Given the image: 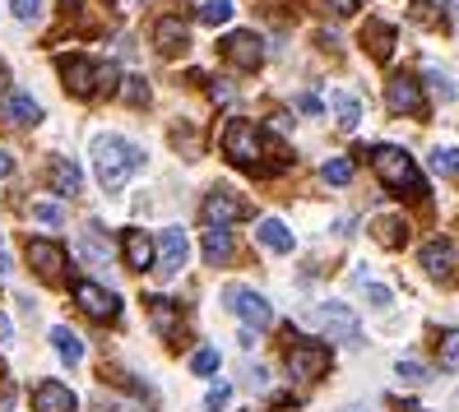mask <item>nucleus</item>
Here are the masks:
<instances>
[{
  "label": "nucleus",
  "mask_w": 459,
  "mask_h": 412,
  "mask_svg": "<svg viewBox=\"0 0 459 412\" xmlns=\"http://www.w3.org/2000/svg\"><path fill=\"white\" fill-rule=\"evenodd\" d=\"M140 167H144V153L130 140H121V134H98L93 140V172L102 190H121Z\"/></svg>",
  "instance_id": "nucleus-1"
},
{
  "label": "nucleus",
  "mask_w": 459,
  "mask_h": 412,
  "mask_svg": "<svg viewBox=\"0 0 459 412\" xmlns=\"http://www.w3.org/2000/svg\"><path fill=\"white\" fill-rule=\"evenodd\" d=\"M371 167L376 176H381L394 195H422V172H418V162L394 149V144H381V149H371Z\"/></svg>",
  "instance_id": "nucleus-2"
},
{
  "label": "nucleus",
  "mask_w": 459,
  "mask_h": 412,
  "mask_svg": "<svg viewBox=\"0 0 459 412\" xmlns=\"http://www.w3.org/2000/svg\"><path fill=\"white\" fill-rule=\"evenodd\" d=\"M61 79L74 98H102L117 89V70L89 56H61Z\"/></svg>",
  "instance_id": "nucleus-3"
},
{
  "label": "nucleus",
  "mask_w": 459,
  "mask_h": 412,
  "mask_svg": "<svg viewBox=\"0 0 459 412\" xmlns=\"http://www.w3.org/2000/svg\"><path fill=\"white\" fill-rule=\"evenodd\" d=\"M223 153H228V162H237V167H247V172H269L260 130L251 121H241V116L228 121V130H223Z\"/></svg>",
  "instance_id": "nucleus-4"
},
{
  "label": "nucleus",
  "mask_w": 459,
  "mask_h": 412,
  "mask_svg": "<svg viewBox=\"0 0 459 412\" xmlns=\"http://www.w3.org/2000/svg\"><path fill=\"white\" fill-rule=\"evenodd\" d=\"M311 329H320V334H330L339 343H353V348L362 343V324H358L353 311H348V301H325V306H316Z\"/></svg>",
  "instance_id": "nucleus-5"
},
{
  "label": "nucleus",
  "mask_w": 459,
  "mask_h": 412,
  "mask_svg": "<svg viewBox=\"0 0 459 412\" xmlns=\"http://www.w3.org/2000/svg\"><path fill=\"white\" fill-rule=\"evenodd\" d=\"M223 301H228V311L247 324V329H269L274 324V306L255 292V288H241V283H232L228 292H223Z\"/></svg>",
  "instance_id": "nucleus-6"
},
{
  "label": "nucleus",
  "mask_w": 459,
  "mask_h": 412,
  "mask_svg": "<svg viewBox=\"0 0 459 412\" xmlns=\"http://www.w3.org/2000/svg\"><path fill=\"white\" fill-rule=\"evenodd\" d=\"M330 371V348L316 343V339H302L288 348V375L292 380H320Z\"/></svg>",
  "instance_id": "nucleus-7"
},
{
  "label": "nucleus",
  "mask_w": 459,
  "mask_h": 412,
  "mask_svg": "<svg viewBox=\"0 0 459 412\" xmlns=\"http://www.w3.org/2000/svg\"><path fill=\"white\" fill-rule=\"evenodd\" d=\"M70 292H74V306L84 311L89 320H117V315H121V296H117V292H107L102 283L79 279Z\"/></svg>",
  "instance_id": "nucleus-8"
},
{
  "label": "nucleus",
  "mask_w": 459,
  "mask_h": 412,
  "mask_svg": "<svg viewBox=\"0 0 459 412\" xmlns=\"http://www.w3.org/2000/svg\"><path fill=\"white\" fill-rule=\"evenodd\" d=\"M418 264H422L427 279L441 283V288H450V283L459 279V251H455L450 241H427L422 255H418Z\"/></svg>",
  "instance_id": "nucleus-9"
},
{
  "label": "nucleus",
  "mask_w": 459,
  "mask_h": 412,
  "mask_svg": "<svg viewBox=\"0 0 459 412\" xmlns=\"http://www.w3.org/2000/svg\"><path fill=\"white\" fill-rule=\"evenodd\" d=\"M186 255H191V241H186L181 227H163V236L153 241V269L163 273V279H177Z\"/></svg>",
  "instance_id": "nucleus-10"
},
{
  "label": "nucleus",
  "mask_w": 459,
  "mask_h": 412,
  "mask_svg": "<svg viewBox=\"0 0 459 412\" xmlns=\"http://www.w3.org/2000/svg\"><path fill=\"white\" fill-rule=\"evenodd\" d=\"M241 213H247V204H241V195H237V190H228V185L209 190L204 204H200V218H204L209 227H232Z\"/></svg>",
  "instance_id": "nucleus-11"
},
{
  "label": "nucleus",
  "mask_w": 459,
  "mask_h": 412,
  "mask_svg": "<svg viewBox=\"0 0 459 412\" xmlns=\"http://www.w3.org/2000/svg\"><path fill=\"white\" fill-rule=\"evenodd\" d=\"M29 264H33V273H38V279L42 283H61L65 279V251H61V245L56 241H47V236H33L29 241Z\"/></svg>",
  "instance_id": "nucleus-12"
},
{
  "label": "nucleus",
  "mask_w": 459,
  "mask_h": 412,
  "mask_svg": "<svg viewBox=\"0 0 459 412\" xmlns=\"http://www.w3.org/2000/svg\"><path fill=\"white\" fill-rule=\"evenodd\" d=\"M223 56H228V65H237V70H260V65H264V42H260L255 33H247V29H237V33L223 38Z\"/></svg>",
  "instance_id": "nucleus-13"
},
{
  "label": "nucleus",
  "mask_w": 459,
  "mask_h": 412,
  "mask_svg": "<svg viewBox=\"0 0 459 412\" xmlns=\"http://www.w3.org/2000/svg\"><path fill=\"white\" fill-rule=\"evenodd\" d=\"M385 107H390L394 116H418V112H422V84H418L413 74H390Z\"/></svg>",
  "instance_id": "nucleus-14"
},
{
  "label": "nucleus",
  "mask_w": 459,
  "mask_h": 412,
  "mask_svg": "<svg viewBox=\"0 0 459 412\" xmlns=\"http://www.w3.org/2000/svg\"><path fill=\"white\" fill-rule=\"evenodd\" d=\"M47 181H51V190H56L61 200H74L79 190H84V172H79L74 158H51L47 162Z\"/></svg>",
  "instance_id": "nucleus-15"
},
{
  "label": "nucleus",
  "mask_w": 459,
  "mask_h": 412,
  "mask_svg": "<svg viewBox=\"0 0 459 412\" xmlns=\"http://www.w3.org/2000/svg\"><path fill=\"white\" fill-rule=\"evenodd\" d=\"M121 255H126V269L149 273V269H153V236L140 232V227H130V232L121 236Z\"/></svg>",
  "instance_id": "nucleus-16"
},
{
  "label": "nucleus",
  "mask_w": 459,
  "mask_h": 412,
  "mask_svg": "<svg viewBox=\"0 0 459 412\" xmlns=\"http://www.w3.org/2000/svg\"><path fill=\"white\" fill-rule=\"evenodd\" d=\"M74 394H70V384L61 380H42L38 390H33V412H74Z\"/></svg>",
  "instance_id": "nucleus-17"
},
{
  "label": "nucleus",
  "mask_w": 459,
  "mask_h": 412,
  "mask_svg": "<svg viewBox=\"0 0 459 412\" xmlns=\"http://www.w3.org/2000/svg\"><path fill=\"white\" fill-rule=\"evenodd\" d=\"M153 42H158V51H163V56H181L186 47H191V29H186L181 19H158L153 23Z\"/></svg>",
  "instance_id": "nucleus-18"
},
{
  "label": "nucleus",
  "mask_w": 459,
  "mask_h": 412,
  "mask_svg": "<svg viewBox=\"0 0 459 412\" xmlns=\"http://www.w3.org/2000/svg\"><path fill=\"white\" fill-rule=\"evenodd\" d=\"M362 42H367V51L376 61H390L394 56V42H399V33H394V23H385V19H371L367 29H362Z\"/></svg>",
  "instance_id": "nucleus-19"
},
{
  "label": "nucleus",
  "mask_w": 459,
  "mask_h": 412,
  "mask_svg": "<svg viewBox=\"0 0 459 412\" xmlns=\"http://www.w3.org/2000/svg\"><path fill=\"white\" fill-rule=\"evenodd\" d=\"M0 116H5L10 125H38L42 121V107L29 93H5V98H0Z\"/></svg>",
  "instance_id": "nucleus-20"
},
{
  "label": "nucleus",
  "mask_w": 459,
  "mask_h": 412,
  "mask_svg": "<svg viewBox=\"0 0 459 412\" xmlns=\"http://www.w3.org/2000/svg\"><path fill=\"white\" fill-rule=\"evenodd\" d=\"M255 241L264 245V251H274V255H292V232L283 218H260L255 223Z\"/></svg>",
  "instance_id": "nucleus-21"
},
{
  "label": "nucleus",
  "mask_w": 459,
  "mask_h": 412,
  "mask_svg": "<svg viewBox=\"0 0 459 412\" xmlns=\"http://www.w3.org/2000/svg\"><path fill=\"white\" fill-rule=\"evenodd\" d=\"M371 236L381 241L385 251H399V245L409 241V218H403V213H381V218L371 223Z\"/></svg>",
  "instance_id": "nucleus-22"
},
{
  "label": "nucleus",
  "mask_w": 459,
  "mask_h": 412,
  "mask_svg": "<svg viewBox=\"0 0 459 412\" xmlns=\"http://www.w3.org/2000/svg\"><path fill=\"white\" fill-rule=\"evenodd\" d=\"M149 320H153V329L163 339H177L181 334V315H177V306L168 296H149Z\"/></svg>",
  "instance_id": "nucleus-23"
},
{
  "label": "nucleus",
  "mask_w": 459,
  "mask_h": 412,
  "mask_svg": "<svg viewBox=\"0 0 459 412\" xmlns=\"http://www.w3.org/2000/svg\"><path fill=\"white\" fill-rule=\"evenodd\" d=\"M232 251H237L232 227H209V232H204V260H209V264H228Z\"/></svg>",
  "instance_id": "nucleus-24"
},
{
  "label": "nucleus",
  "mask_w": 459,
  "mask_h": 412,
  "mask_svg": "<svg viewBox=\"0 0 459 412\" xmlns=\"http://www.w3.org/2000/svg\"><path fill=\"white\" fill-rule=\"evenodd\" d=\"M51 348L61 352V362H65V366H79V362H84V339H79L74 329H65V324L51 329Z\"/></svg>",
  "instance_id": "nucleus-25"
},
{
  "label": "nucleus",
  "mask_w": 459,
  "mask_h": 412,
  "mask_svg": "<svg viewBox=\"0 0 459 412\" xmlns=\"http://www.w3.org/2000/svg\"><path fill=\"white\" fill-rule=\"evenodd\" d=\"M334 121H339L343 130H358V125H362V98L348 93V89H339V93H334Z\"/></svg>",
  "instance_id": "nucleus-26"
},
{
  "label": "nucleus",
  "mask_w": 459,
  "mask_h": 412,
  "mask_svg": "<svg viewBox=\"0 0 459 412\" xmlns=\"http://www.w3.org/2000/svg\"><path fill=\"white\" fill-rule=\"evenodd\" d=\"M79 245H84V255L98 260V264H107V255H112V241L102 236V223H89L84 236H79Z\"/></svg>",
  "instance_id": "nucleus-27"
},
{
  "label": "nucleus",
  "mask_w": 459,
  "mask_h": 412,
  "mask_svg": "<svg viewBox=\"0 0 459 412\" xmlns=\"http://www.w3.org/2000/svg\"><path fill=\"white\" fill-rule=\"evenodd\" d=\"M431 172H441L446 181H459V149H450V144L431 149Z\"/></svg>",
  "instance_id": "nucleus-28"
},
{
  "label": "nucleus",
  "mask_w": 459,
  "mask_h": 412,
  "mask_svg": "<svg viewBox=\"0 0 459 412\" xmlns=\"http://www.w3.org/2000/svg\"><path fill=\"white\" fill-rule=\"evenodd\" d=\"M353 283H358V288H362V292L371 296V306H381V311H385V306H390V301H394L385 283H371V273H367V269H358V273H353Z\"/></svg>",
  "instance_id": "nucleus-29"
},
{
  "label": "nucleus",
  "mask_w": 459,
  "mask_h": 412,
  "mask_svg": "<svg viewBox=\"0 0 459 412\" xmlns=\"http://www.w3.org/2000/svg\"><path fill=\"white\" fill-rule=\"evenodd\" d=\"M232 19V0H200V23H209V29H219V23Z\"/></svg>",
  "instance_id": "nucleus-30"
},
{
  "label": "nucleus",
  "mask_w": 459,
  "mask_h": 412,
  "mask_svg": "<svg viewBox=\"0 0 459 412\" xmlns=\"http://www.w3.org/2000/svg\"><path fill=\"white\" fill-rule=\"evenodd\" d=\"M437 356H441V366H446V371H459V329H446V334H441Z\"/></svg>",
  "instance_id": "nucleus-31"
},
{
  "label": "nucleus",
  "mask_w": 459,
  "mask_h": 412,
  "mask_svg": "<svg viewBox=\"0 0 459 412\" xmlns=\"http://www.w3.org/2000/svg\"><path fill=\"white\" fill-rule=\"evenodd\" d=\"M121 98H126L130 107H144V102H149V84H144L140 74H126V79H121Z\"/></svg>",
  "instance_id": "nucleus-32"
},
{
  "label": "nucleus",
  "mask_w": 459,
  "mask_h": 412,
  "mask_svg": "<svg viewBox=\"0 0 459 412\" xmlns=\"http://www.w3.org/2000/svg\"><path fill=\"white\" fill-rule=\"evenodd\" d=\"M320 176H325L330 185H348V181H353V162H348V158H330L325 167H320Z\"/></svg>",
  "instance_id": "nucleus-33"
},
{
  "label": "nucleus",
  "mask_w": 459,
  "mask_h": 412,
  "mask_svg": "<svg viewBox=\"0 0 459 412\" xmlns=\"http://www.w3.org/2000/svg\"><path fill=\"white\" fill-rule=\"evenodd\" d=\"M413 23H422V29H441V14H437V0H413Z\"/></svg>",
  "instance_id": "nucleus-34"
},
{
  "label": "nucleus",
  "mask_w": 459,
  "mask_h": 412,
  "mask_svg": "<svg viewBox=\"0 0 459 412\" xmlns=\"http://www.w3.org/2000/svg\"><path fill=\"white\" fill-rule=\"evenodd\" d=\"M33 218H38V223H47V227H61V223H65V209L51 204V200H38V204H33Z\"/></svg>",
  "instance_id": "nucleus-35"
},
{
  "label": "nucleus",
  "mask_w": 459,
  "mask_h": 412,
  "mask_svg": "<svg viewBox=\"0 0 459 412\" xmlns=\"http://www.w3.org/2000/svg\"><path fill=\"white\" fill-rule=\"evenodd\" d=\"M191 371H195V375H213V371H219V348H200V352L191 356Z\"/></svg>",
  "instance_id": "nucleus-36"
},
{
  "label": "nucleus",
  "mask_w": 459,
  "mask_h": 412,
  "mask_svg": "<svg viewBox=\"0 0 459 412\" xmlns=\"http://www.w3.org/2000/svg\"><path fill=\"white\" fill-rule=\"evenodd\" d=\"M394 375H399L403 384H427V380H431V371H427L422 362H399V366H394Z\"/></svg>",
  "instance_id": "nucleus-37"
},
{
  "label": "nucleus",
  "mask_w": 459,
  "mask_h": 412,
  "mask_svg": "<svg viewBox=\"0 0 459 412\" xmlns=\"http://www.w3.org/2000/svg\"><path fill=\"white\" fill-rule=\"evenodd\" d=\"M427 79H431V89H437V98H455V84H450V74L446 70H437V65H427Z\"/></svg>",
  "instance_id": "nucleus-38"
},
{
  "label": "nucleus",
  "mask_w": 459,
  "mask_h": 412,
  "mask_svg": "<svg viewBox=\"0 0 459 412\" xmlns=\"http://www.w3.org/2000/svg\"><path fill=\"white\" fill-rule=\"evenodd\" d=\"M228 399H232V390H228V384H213V390H209V399H204V408H209V412H223V408H228Z\"/></svg>",
  "instance_id": "nucleus-39"
},
{
  "label": "nucleus",
  "mask_w": 459,
  "mask_h": 412,
  "mask_svg": "<svg viewBox=\"0 0 459 412\" xmlns=\"http://www.w3.org/2000/svg\"><path fill=\"white\" fill-rule=\"evenodd\" d=\"M42 14V0H14V19H23V23H33Z\"/></svg>",
  "instance_id": "nucleus-40"
},
{
  "label": "nucleus",
  "mask_w": 459,
  "mask_h": 412,
  "mask_svg": "<svg viewBox=\"0 0 459 412\" xmlns=\"http://www.w3.org/2000/svg\"><path fill=\"white\" fill-rule=\"evenodd\" d=\"M325 5H330L334 14H358V10H362V0H325Z\"/></svg>",
  "instance_id": "nucleus-41"
},
{
  "label": "nucleus",
  "mask_w": 459,
  "mask_h": 412,
  "mask_svg": "<svg viewBox=\"0 0 459 412\" xmlns=\"http://www.w3.org/2000/svg\"><path fill=\"white\" fill-rule=\"evenodd\" d=\"M297 107H302L307 116H320V98L316 93H302V98H297Z\"/></svg>",
  "instance_id": "nucleus-42"
},
{
  "label": "nucleus",
  "mask_w": 459,
  "mask_h": 412,
  "mask_svg": "<svg viewBox=\"0 0 459 412\" xmlns=\"http://www.w3.org/2000/svg\"><path fill=\"white\" fill-rule=\"evenodd\" d=\"M209 93H213V102H228L232 98V84H209Z\"/></svg>",
  "instance_id": "nucleus-43"
},
{
  "label": "nucleus",
  "mask_w": 459,
  "mask_h": 412,
  "mask_svg": "<svg viewBox=\"0 0 459 412\" xmlns=\"http://www.w3.org/2000/svg\"><path fill=\"white\" fill-rule=\"evenodd\" d=\"M14 339V324H10V315H0V343H10Z\"/></svg>",
  "instance_id": "nucleus-44"
},
{
  "label": "nucleus",
  "mask_w": 459,
  "mask_h": 412,
  "mask_svg": "<svg viewBox=\"0 0 459 412\" xmlns=\"http://www.w3.org/2000/svg\"><path fill=\"white\" fill-rule=\"evenodd\" d=\"M5 93H10V65L0 61V98H5Z\"/></svg>",
  "instance_id": "nucleus-45"
},
{
  "label": "nucleus",
  "mask_w": 459,
  "mask_h": 412,
  "mask_svg": "<svg viewBox=\"0 0 459 412\" xmlns=\"http://www.w3.org/2000/svg\"><path fill=\"white\" fill-rule=\"evenodd\" d=\"M10 172H14V158H10L5 149H0V176H10Z\"/></svg>",
  "instance_id": "nucleus-46"
},
{
  "label": "nucleus",
  "mask_w": 459,
  "mask_h": 412,
  "mask_svg": "<svg viewBox=\"0 0 459 412\" xmlns=\"http://www.w3.org/2000/svg\"><path fill=\"white\" fill-rule=\"evenodd\" d=\"M0 273H10V255H5V236H0Z\"/></svg>",
  "instance_id": "nucleus-47"
},
{
  "label": "nucleus",
  "mask_w": 459,
  "mask_h": 412,
  "mask_svg": "<svg viewBox=\"0 0 459 412\" xmlns=\"http://www.w3.org/2000/svg\"><path fill=\"white\" fill-rule=\"evenodd\" d=\"M343 412H371V408L367 403H353V408H343Z\"/></svg>",
  "instance_id": "nucleus-48"
},
{
  "label": "nucleus",
  "mask_w": 459,
  "mask_h": 412,
  "mask_svg": "<svg viewBox=\"0 0 459 412\" xmlns=\"http://www.w3.org/2000/svg\"><path fill=\"white\" fill-rule=\"evenodd\" d=\"M450 10H459V0H450Z\"/></svg>",
  "instance_id": "nucleus-49"
}]
</instances>
